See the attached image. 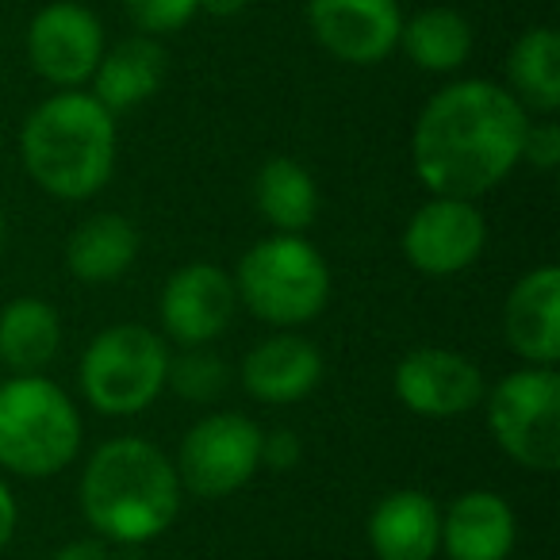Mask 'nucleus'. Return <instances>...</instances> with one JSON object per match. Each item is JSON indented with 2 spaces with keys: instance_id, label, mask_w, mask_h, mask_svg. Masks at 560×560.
<instances>
[{
  "instance_id": "obj_4",
  "label": "nucleus",
  "mask_w": 560,
  "mask_h": 560,
  "mask_svg": "<svg viewBox=\"0 0 560 560\" xmlns=\"http://www.w3.org/2000/svg\"><path fill=\"white\" fill-rule=\"evenodd\" d=\"M81 450L78 404L39 373L0 384V468L24 480H50Z\"/></svg>"
},
{
  "instance_id": "obj_10",
  "label": "nucleus",
  "mask_w": 560,
  "mask_h": 560,
  "mask_svg": "<svg viewBox=\"0 0 560 560\" xmlns=\"http://www.w3.org/2000/svg\"><path fill=\"white\" fill-rule=\"evenodd\" d=\"M488 246V223L472 200L430 196L404 231V257L427 277H453L476 265Z\"/></svg>"
},
{
  "instance_id": "obj_17",
  "label": "nucleus",
  "mask_w": 560,
  "mask_h": 560,
  "mask_svg": "<svg viewBox=\"0 0 560 560\" xmlns=\"http://www.w3.org/2000/svg\"><path fill=\"white\" fill-rule=\"evenodd\" d=\"M369 545L376 560H434L442 549V511L427 491H392L369 514Z\"/></svg>"
},
{
  "instance_id": "obj_30",
  "label": "nucleus",
  "mask_w": 560,
  "mask_h": 560,
  "mask_svg": "<svg viewBox=\"0 0 560 560\" xmlns=\"http://www.w3.org/2000/svg\"><path fill=\"white\" fill-rule=\"evenodd\" d=\"M196 4H200V12H208V16L231 20V16H238V12L246 9L249 0H196Z\"/></svg>"
},
{
  "instance_id": "obj_5",
  "label": "nucleus",
  "mask_w": 560,
  "mask_h": 560,
  "mask_svg": "<svg viewBox=\"0 0 560 560\" xmlns=\"http://www.w3.org/2000/svg\"><path fill=\"white\" fill-rule=\"evenodd\" d=\"M234 292L261 323L300 327L327 307L330 269L304 234H269L242 254Z\"/></svg>"
},
{
  "instance_id": "obj_23",
  "label": "nucleus",
  "mask_w": 560,
  "mask_h": 560,
  "mask_svg": "<svg viewBox=\"0 0 560 560\" xmlns=\"http://www.w3.org/2000/svg\"><path fill=\"white\" fill-rule=\"evenodd\" d=\"M399 47L419 70L453 73L472 55V24L457 9L434 4V9H422L407 20L399 32Z\"/></svg>"
},
{
  "instance_id": "obj_11",
  "label": "nucleus",
  "mask_w": 560,
  "mask_h": 560,
  "mask_svg": "<svg viewBox=\"0 0 560 560\" xmlns=\"http://www.w3.org/2000/svg\"><path fill=\"white\" fill-rule=\"evenodd\" d=\"M234 312H238L234 277L211 261L180 265V269L165 280L162 300H158L162 330L177 346H185V350L215 342V338L231 327Z\"/></svg>"
},
{
  "instance_id": "obj_1",
  "label": "nucleus",
  "mask_w": 560,
  "mask_h": 560,
  "mask_svg": "<svg viewBox=\"0 0 560 560\" xmlns=\"http://www.w3.org/2000/svg\"><path fill=\"white\" fill-rule=\"evenodd\" d=\"M529 112L503 85L465 78L427 101L411 131L415 177L430 196L491 192L522 162Z\"/></svg>"
},
{
  "instance_id": "obj_6",
  "label": "nucleus",
  "mask_w": 560,
  "mask_h": 560,
  "mask_svg": "<svg viewBox=\"0 0 560 560\" xmlns=\"http://www.w3.org/2000/svg\"><path fill=\"white\" fill-rule=\"evenodd\" d=\"M170 346L142 323L108 327L81 353V392L101 415L131 419L165 392Z\"/></svg>"
},
{
  "instance_id": "obj_26",
  "label": "nucleus",
  "mask_w": 560,
  "mask_h": 560,
  "mask_svg": "<svg viewBox=\"0 0 560 560\" xmlns=\"http://www.w3.org/2000/svg\"><path fill=\"white\" fill-rule=\"evenodd\" d=\"M522 162H529L541 173H549L560 165V127L552 116H541L537 124L526 127V139H522Z\"/></svg>"
},
{
  "instance_id": "obj_3",
  "label": "nucleus",
  "mask_w": 560,
  "mask_h": 560,
  "mask_svg": "<svg viewBox=\"0 0 560 560\" xmlns=\"http://www.w3.org/2000/svg\"><path fill=\"white\" fill-rule=\"evenodd\" d=\"M20 154L47 196L93 200L116 170V116L93 93L62 89L24 119Z\"/></svg>"
},
{
  "instance_id": "obj_31",
  "label": "nucleus",
  "mask_w": 560,
  "mask_h": 560,
  "mask_svg": "<svg viewBox=\"0 0 560 560\" xmlns=\"http://www.w3.org/2000/svg\"><path fill=\"white\" fill-rule=\"evenodd\" d=\"M0 246H4V211H0Z\"/></svg>"
},
{
  "instance_id": "obj_27",
  "label": "nucleus",
  "mask_w": 560,
  "mask_h": 560,
  "mask_svg": "<svg viewBox=\"0 0 560 560\" xmlns=\"http://www.w3.org/2000/svg\"><path fill=\"white\" fill-rule=\"evenodd\" d=\"M304 457V445H300L296 430H261V468H272V472H289V468L300 465Z\"/></svg>"
},
{
  "instance_id": "obj_22",
  "label": "nucleus",
  "mask_w": 560,
  "mask_h": 560,
  "mask_svg": "<svg viewBox=\"0 0 560 560\" xmlns=\"http://www.w3.org/2000/svg\"><path fill=\"white\" fill-rule=\"evenodd\" d=\"M506 93L537 116L560 108V39L552 27H529L518 35L506 58Z\"/></svg>"
},
{
  "instance_id": "obj_12",
  "label": "nucleus",
  "mask_w": 560,
  "mask_h": 560,
  "mask_svg": "<svg viewBox=\"0 0 560 560\" xmlns=\"http://www.w3.org/2000/svg\"><path fill=\"white\" fill-rule=\"evenodd\" d=\"M396 399L422 419H457L483 404V373L465 353L422 346L411 350L392 373Z\"/></svg>"
},
{
  "instance_id": "obj_18",
  "label": "nucleus",
  "mask_w": 560,
  "mask_h": 560,
  "mask_svg": "<svg viewBox=\"0 0 560 560\" xmlns=\"http://www.w3.org/2000/svg\"><path fill=\"white\" fill-rule=\"evenodd\" d=\"M165 66L170 55L154 35H131V39L116 43V47H104L101 62L93 70V96L112 112H131L139 104H147L150 96L162 89Z\"/></svg>"
},
{
  "instance_id": "obj_13",
  "label": "nucleus",
  "mask_w": 560,
  "mask_h": 560,
  "mask_svg": "<svg viewBox=\"0 0 560 560\" xmlns=\"http://www.w3.org/2000/svg\"><path fill=\"white\" fill-rule=\"evenodd\" d=\"M307 27L338 62L376 66L399 47L404 12L396 0H307Z\"/></svg>"
},
{
  "instance_id": "obj_19",
  "label": "nucleus",
  "mask_w": 560,
  "mask_h": 560,
  "mask_svg": "<svg viewBox=\"0 0 560 560\" xmlns=\"http://www.w3.org/2000/svg\"><path fill=\"white\" fill-rule=\"evenodd\" d=\"M139 257V231L119 211H96L81 219L66 242V269L81 284H112Z\"/></svg>"
},
{
  "instance_id": "obj_20",
  "label": "nucleus",
  "mask_w": 560,
  "mask_h": 560,
  "mask_svg": "<svg viewBox=\"0 0 560 560\" xmlns=\"http://www.w3.org/2000/svg\"><path fill=\"white\" fill-rule=\"evenodd\" d=\"M62 350V319L55 304L39 296H20L0 307V361L16 376L43 373Z\"/></svg>"
},
{
  "instance_id": "obj_14",
  "label": "nucleus",
  "mask_w": 560,
  "mask_h": 560,
  "mask_svg": "<svg viewBox=\"0 0 560 560\" xmlns=\"http://www.w3.org/2000/svg\"><path fill=\"white\" fill-rule=\"evenodd\" d=\"M503 335L526 365L560 361V269L537 265L518 280L503 307Z\"/></svg>"
},
{
  "instance_id": "obj_21",
  "label": "nucleus",
  "mask_w": 560,
  "mask_h": 560,
  "mask_svg": "<svg viewBox=\"0 0 560 560\" xmlns=\"http://www.w3.org/2000/svg\"><path fill=\"white\" fill-rule=\"evenodd\" d=\"M254 200L277 234H304L319 215V188L296 158H269L257 170Z\"/></svg>"
},
{
  "instance_id": "obj_8",
  "label": "nucleus",
  "mask_w": 560,
  "mask_h": 560,
  "mask_svg": "<svg viewBox=\"0 0 560 560\" xmlns=\"http://www.w3.org/2000/svg\"><path fill=\"white\" fill-rule=\"evenodd\" d=\"M177 480L200 499H226L261 468V427L238 411L203 415L177 450Z\"/></svg>"
},
{
  "instance_id": "obj_28",
  "label": "nucleus",
  "mask_w": 560,
  "mask_h": 560,
  "mask_svg": "<svg viewBox=\"0 0 560 560\" xmlns=\"http://www.w3.org/2000/svg\"><path fill=\"white\" fill-rule=\"evenodd\" d=\"M55 560H112V552L108 541H101V537H78V541L62 545L55 552Z\"/></svg>"
},
{
  "instance_id": "obj_29",
  "label": "nucleus",
  "mask_w": 560,
  "mask_h": 560,
  "mask_svg": "<svg viewBox=\"0 0 560 560\" xmlns=\"http://www.w3.org/2000/svg\"><path fill=\"white\" fill-rule=\"evenodd\" d=\"M16 522H20V506H16V495L4 480H0V552L9 549L12 534H16Z\"/></svg>"
},
{
  "instance_id": "obj_24",
  "label": "nucleus",
  "mask_w": 560,
  "mask_h": 560,
  "mask_svg": "<svg viewBox=\"0 0 560 560\" xmlns=\"http://www.w3.org/2000/svg\"><path fill=\"white\" fill-rule=\"evenodd\" d=\"M226 381H231V369L223 358H215L203 346H192L180 358H170V376H165V388H173L188 404H211V399L223 396Z\"/></svg>"
},
{
  "instance_id": "obj_7",
  "label": "nucleus",
  "mask_w": 560,
  "mask_h": 560,
  "mask_svg": "<svg viewBox=\"0 0 560 560\" xmlns=\"http://www.w3.org/2000/svg\"><path fill=\"white\" fill-rule=\"evenodd\" d=\"M495 445L529 472L560 468V376L557 369L522 365L483 392Z\"/></svg>"
},
{
  "instance_id": "obj_9",
  "label": "nucleus",
  "mask_w": 560,
  "mask_h": 560,
  "mask_svg": "<svg viewBox=\"0 0 560 560\" xmlns=\"http://www.w3.org/2000/svg\"><path fill=\"white\" fill-rule=\"evenodd\" d=\"M104 55V24L78 0H55L27 27V62L55 89H81Z\"/></svg>"
},
{
  "instance_id": "obj_25",
  "label": "nucleus",
  "mask_w": 560,
  "mask_h": 560,
  "mask_svg": "<svg viewBox=\"0 0 560 560\" xmlns=\"http://www.w3.org/2000/svg\"><path fill=\"white\" fill-rule=\"evenodd\" d=\"M124 9L139 35H170L180 32L200 12V4L196 0H124Z\"/></svg>"
},
{
  "instance_id": "obj_15",
  "label": "nucleus",
  "mask_w": 560,
  "mask_h": 560,
  "mask_svg": "<svg viewBox=\"0 0 560 560\" xmlns=\"http://www.w3.org/2000/svg\"><path fill=\"white\" fill-rule=\"evenodd\" d=\"M323 384V353L300 335H272L242 361V388L261 404H300Z\"/></svg>"
},
{
  "instance_id": "obj_2",
  "label": "nucleus",
  "mask_w": 560,
  "mask_h": 560,
  "mask_svg": "<svg viewBox=\"0 0 560 560\" xmlns=\"http://www.w3.org/2000/svg\"><path fill=\"white\" fill-rule=\"evenodd\" d=\"M81 514L108 545H147L180 514L177 465L147 438H112L81 472Z\"/></svg>"
},
{
  "instance_id": "obj_16",
  "label": "nucleus",
  "mask_w": 560,
  "mask_h": 560,
  "mask_svg": "<svg viewBox=\"0 0 560 560\" xmlns=\"http://www.w3.org/2000/svg\"><path fill=\"white\" fill-rule=\"evenodd\" d=\"M518 522L503 495L488 488L465 491L442 511V549L450 560H506Z\"/></svg>"
}]
</instances>
